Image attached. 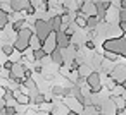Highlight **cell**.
Segmentation results:
<instances>
[{
    "mask_svg": "<svg viewBox=\"0 0 126 115\" xmlns=\"http://www.w3.org/2000/svg\"><path fill=\"white\" fill-rule=\"evenodd\" d=\"M50 23H52V28H54V29H59V28H61V23H62V19H61V17H54Z\"/></svg>",
    "mask_w": 126,
    "mask_h": 115,
    "instance_id": "6da1fadb",
    "label": "cell"
},
{
    "mask_svg": "<svg viewBox=\"0 0 126 115\" xmlns=\"http://www.w3.org/2000/svg\"><path fill=\"white\" fill-rule=\"evenodd\" d=\"M76 23H78V26H79V28H85V26H86V21H85L83 17H78V19H76Z\"/></svg>",
    "mask_w": 126,
    "mask_h": 115,
    "instance_id": "7a4b0ae2",
    "label": "cell"
},
{
    "mask_svg": "<svg viewBox=\"0 0 126 115\" xmlns=\"http://www.w3.org/2000/svg\"><path fill=\"white\" fill-rule=\"evenodd\" d=\"M123 86H124V88H126V81H124V82H123Z\"/></svg>",
    "mask_w": 126,
    "mask_h": 115,
    "instance_id": "3957f363",
    "label": "cell"
}]
</instances>
